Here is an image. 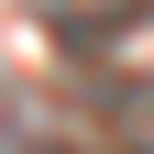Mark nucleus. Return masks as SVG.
Instances as JSON below:
<instances>
[{
	"mask_svg": "<svg viewBox=\"0 0 154 154\" xmlns=\"http://www.w3.org/2000/svg\"><path fill=\"white\" fill-rule=\"evenodd\" d=\"M33 154H55V143H33Z\"/></svg>",
	"mask_w": 154,
	"mask_h": 154,
	"instance_id": "nucleus-1",
	"label": "nucleus"
}]
</instances>
